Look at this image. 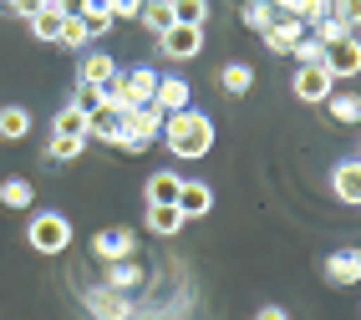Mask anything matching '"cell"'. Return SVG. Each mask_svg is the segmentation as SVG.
<instances>
[{
  "label": "cell",
  "mask_w": 361,
  "mask_h": 320,
  "mask_svg": "<svg viewBox=\"0 0 361 320\" xmlns=\"http://www.w3.org/2000/svg\"><path fill=\"white\" fill-rule=\"evenodd\" d=\"M82 305H87V315H92V320H133V295L107 290V285L82 290Z\"/></svg>",
  "instance_id": "obj_5"
},
{
  "label": "cell",
  "mask_w": 361,
  "mask_h": 320,
  "mask_svg": "<svg viewBox=\"0 0 361 320\" xmlns=\"http://www.w3.org/2000/svg\"><path fill=\"white\" fill-rule=\"evenodd\" d=\"M178 209H183V219H209V209H214V188L199 183V178H183V188H178Z\"/></svg>",
  "instance_id": "obj_14"
},
{
  "label": "cell",
  "mask_w": 361,
  "mask_h": 320,
  "mask_svg": "<svg viewBox=\"0 0 361 320\" xmlns=\"http://www.w3.org/2000/svg\"><path fill=\"white\" fill-rule=\"evenodd\" d=\"M153 107H158L163 117H168V112H183V107H194V87H188L183 77H158Z\"/></svg>",
  "instance_id": "obj_11"
},
{
  "label": "cell",
  "mask_w": 361,
  "mask_h": 320,
  "mask_svg": "<svg viewBox=\"0 0 361 320\" xmlns=\"http://www.w3.org/2000/svg\"><path fill=\"white\" fill-rule=\"evenodd\" d=\"M82 147H87V137H61V133H51V142H46V158H51V163H77Z\"/></svg>",
  "instance_id": "obj_26"
},
{
  "label": "cell",
  "mask_w": 361,
  "mask_h": 320,
  "mask_svg": "<svg viewBox=\"0 0 361 320\" xmlns=\"http://www.w3.org/2000/svg\"><path fill=\"white\" fill-rule=\"evenodd\" d=\"M173 6V26H204L209 20V0H168Z\"/></svg>",
  "instance_id": "obj_27"
},
{
  "label": "cell",
  "mask_w": 361,
  "mask_h": 320,
  "mask_svg": "<svg viewBox=\"0 0 361 320\" xmlns=\"http://www.w3.org/2000/svg\"><path fill=\"white\" fill-rule=\"evenodd\" d=\"M82 20H87V36H102V31H112V11H77Z\"/></svg>",
  "instance_id": "obj_35"
},
{
  "label": "cell",
  "mask_w": 361,
  "mask_h": 320,
  "mask_svg": "<svg viewBox=\"0 0 361 320\" xmlns=\"http://www.w3.org/2000/svg\"><path fill=\"white\" fill-rule=\"evenodd\" d=\"M153 92H158V71L153 66H133V71H117L107 82V102L117 112H137V107H153Z\"/></svg>",
  "instance_id": "obj_2"
},
{
  "label": "cell",
  "mask_w": 361,
  "mask_h": 320,
  "mask_svg": "<svg viewBox=\"0 0 361 320\" xmlns=\"http://www.w3.org/2000/svg\"><path fill=\"white\" fill-rule=\"evenodd\" d=\"M51 133H61V137H87V112L66 102V107L56 112V122H51Z\"/></svg>",
  "instance_id": "obj_28"
},
{
  "label": "cell",
  "mask_w": 361,
  "mask_h": 320,
  "mask_svg": "<svg viewBox=\"0 0 361 320\" xmlns=\"http://www.w3.org/2000/svg\"><path fill=\"white\" fill-rule=\"evenodd\" d=\"M183 209L178 204H148V234H158V239H178L183 234Z\"/></svg>",
  "instance_id": "obj_15"
},
{
  "label": "cell",
  "mask_w": 361,
  "mask_h": 320,
  "mask_svg": "<svg viewBox=\"0 0 361 320\" xmlns=\"http://www.w3.org/2000/svg\"><path fill=\"white\" fill-rule=\"evenodd\" d=\"M275 20H280V11L270 6V0H245V26H250V31L264 36V31L275 26Z\"/></svg>",
  "instance_id": "obj_25"
},
{
  "label": "cell",
  "mask_w": 361,
  "mask_h": 320,
  "mask_svg": "<svg viewBox=\"0 0 361 320\" xmlns=\"http://www.w3.org/2000/svg\"><path fill=\"white\" fill-rule=\"evenodd\" d=\"M0 6H11V0H0Z\"/></svg>",
  "instance_id": "obj_39"
},
{
  "label": "cell",
  "mask_w": 361,
  "mask_h": 320,
  "mask_svg": "<svg viewBox=\"0 0 361 320\" xmlns=\"http://www.w3.org/2000/svg\"><path fill=\"white\" fill-rule=\"evenodd\" d=\"M275 11H285V16H295V0H270Z\"/></svg>",
  "instance_id": "obj_38"
},
{
  "label": "cell",
  "mask_w": 361,
  "mask_h": 320,
  "mask_svg": "<svg viewBox=\"0 0 361 320\" xmlns=\"http://www.w3.org/2000/svg\"><path fill=\"white\" fill-rule=\"evenodd\" d=\"M163 142L173 158H209L214 153V122L199 107H183V112H168L163 117Z\"/></svg>",
  "instance_id": "obj_1"
},
{
  "label": "cell",
  "mask_w": 361,
  "mask_h": 320,
  "mask_svg": "<svg viewBox=\"0 0 361 320\" xmlns=\"http://www.w3.org/2000/svg\"><path fill=\"white\" fill-rule=\"evenodd\" d=\"M31 133V112L26 107H0V137L6 142H20Z\"/></svg>",
  "instance_id": "obj_23"
},
{
  "label": "cell",
  "mask_w": 361,
  "mask_h": 320,
  "mask_svg": "<svg viewBox=\"0 0 361 320\" xmlns=\"http://www.w3.org/2000/svg\"><path fill=\"white\" fill-rule=\"evenodd\" d=\"M137 20H142L153 36H163L168 26H173V6H168V0H142V16H137Z\"/></svg>",
  "instance_id": "obj_24"
},
{
  "label": "cell",
  "mask_w": 361,
  "mask_h": 320,
  "mask_svg": "<svg viewBox=\"0 0 361 320\" xmlns=\"http://www.w3.org/2000/svg\"><path fill=\"white\" fill-rule=\"evenodd\" d=\"M26 204H36L31 178H6L0 183V209H26Z\"/></svg>",
  "instance_id": "obj_22"
},
{
  "label": "cell",
  "mask_w": 361,
  "mask_h": 320,
  "mask_svg": "<svg viewBox=\"0 0 361 320\" xmlns=\"http://www.w3.org/2000/svg\"><path fill=\"white\" fill-rule=\"evenodd\" d=\"M331 193H336V199H341V204H351V209H361V158L351 163H336L331 168Z\"/></svg>",
  "instance_id": "obj_12"
},
{
  "label": "cell",
  "mask_w": 361,
  "mask_h": 320,
  "mask_svg": "<svg viewBox=\"0 0 361 320\" xmlns=\"http://www.w3.org/2000/svg\"><path fill=\"white\" fill-rule=\"evenodd\" d=\"M142 16V0H112V20H137Z\"/></svg>",
  "instance_id": "obj_36"
},
{
  "label": "cell",
  "mask_w": 361,
  "mask_h": 320,
  "mask_svg": "<svg viewBox=\"0 0 361 320\" xmlns=\"http://www.w3.org/2000/svg\"><path fill=\"white\" fill-rule=\"evenodd\" d=\"M310 36H316L321 46H331V41H341V36H351L346 26H341V20H336V16H326V20H316V26H305Z\"/></svg>",
  "instance_id": "obj_33"
},
{
  "label": "cell",
  "mask_w": 361,
  "mask_h": 320,
  "mask_svg": "<svg viewBox=\"0 0 361 320\" xmlns=\"http://www.w3.org/2000/svg\"><path fill=\"white\" fill-rule=\"evenodd\" d=\"M123 122H128L123 153H148V147L163 137V112H158V107H137V112H123Z\"/></svg>",
  "instance_id": "obj_4"
},
{
  "label": "cell",
  "mask_w": 361,
  "mask_h": 320,
  "mask_svg": "<svg viewBox=\"0 0 361 320\" xmlns=\"http://www.w3.org/2000/svg\"><path fill=\"white\" fill-rule=\"evenodd\" d=\"M290 92H295V102H326V97L336 92V82L326 77V66H300L295 71V82H290Z\"/></svg>",
  "instance_id": "obj_10"
},
{
  "label": "cell",
  "mask_w": 361,
  "mask_h": 320,
  "mask_svg": "<svg viewBox=\"0 0 361 320\" xmlns=\"http://www.w3.org/2000/svg\"><path fill=\"white\" fill-rule=\"evenodd\" d=\"M326 112H331L336 122H346V128H351V122H361V92H331V97H326Z\"/></svg>",
  "instance_id": "obj_21"
},
{
  "label": "cell",
  "mask_w": 361,
  "mask_h": 320,
  "mask_svg": "<svg viewBox=\"0 0 361 320\" xmlns=\"http://www.w3.org/2000/svg\"><path fill=\"white\" fill-rule=\"evenodd\" d=\"M295 16L305 20V26H316V20L331 16V0H295Z\"/></svg>",
  "instance_id": "obj_34"
},
{
  "label": "cell",
  "mask_w": 361,
  "mask_h": 320,
  "mask_svg": "<svg viewBox=\"0 0 361 320\" xmlns=\"http://www.w3.org/2000/svg\"><path fill=\"white\" fill-rule=\"evenodd\" d=\"M219 87H224V97H245V92L255 87V66H245V61H229V66L219 71Z\"/></svg>",
  "instance_id": "obj_20"
},
{
  "label": "cell",
  "mask_w": 361,
  "mask_h": 320,
  "mask_svg": "<svg viewBox=\"0 0 361 320\" xmlns=\"http://www.w3.org/2000/svg\"><path fill=\"white\" fill-rule=\"evenodd\" d=\"M300 36H305V20H300V16H280V20H275V26H270V31H264V46H270V51H275V56H290Z\"/></svg>",
  "instance_id": "obj_13"
},
{
  "label": "cell",
  "mask_w": 361,
  "mask_h": 320,
  "mask_svg": "<svg viewBox=\"0 0 361 320\" xmlns=\"http://www.w3.org/2000/svg\"><path fill=\"white\" fill-rule=\"evenodd\" d=\"M331 16L341 20L346 31H361V0H331Z\"/></svg>",
  "instance_id": "obj_31"
},
{
  "label": "cell",
  "mask_w": 361,
  "mask_h": 320,
  "mask_svg": "<svg viewBox=\"0 0 361 320\" xmlns=\"http://www.w3.org/2000/svg\"><path fill=\"white\" fill-rule=\"evenodd\" d=\"M107 102V87H87V82H77V92H71V107H82V112H97Z\"/></svg>",
  "instance_id": "obj_30"
},
{
  "label": "cell",
  "mask_w": 361,
  "mask_h": 320,
  "mask_svg": "<svg viewBox=\"0 0 361 320\" xmlns=\"http://www.w3.org/2000/svg\"><path fill=\"white\" fill-rule=\"evenodd\" d=\"M158 51H163L168 61H194V56L204 51V26H168V31L158 36Z\"/></svg>",
  "instance_id": "obj_8"
},
{
  "label": "cell",
  "mask_w": 361,
  "mask_h": 320,
  "mask_svg": "<svg viewBox=\"0 0 361 320\" xmlns=\"http://www.w3.org/2000/svg\"><path fill=\"white\" fill-rule=\"evenodd\" d=\"M250 320H290V315H285V310H280V305H259V310H255V315H250Z\"/></svg>",
  "instance_id": "obj_37"
},
{
  "label": "cell",
  "mask_w": 361,
  "mask_h": 320,
  "mask_svg": "<svg viewBox=\"0 0 361 320\" xmlns=\"http://www.w3.org/2000/svg\"><path fill=\"white\" fill-rule=\"evenodd\" d=\"M321 51H326V46H321L316 36H310V31H305V36L295 41V51H290V56H295L300 66H321Z\"/></svg>",
  "instance_id": "obj_32"
},
{
  "label": "cell",
  "mask_w": 361,
  "mask_h": 320,
  "mask_svg": "<svg viewBox=\"0 0 361 320\" xmlns=\"http://www.w3.org/2000/svg\"><path fill=\"white\" fill-rule=\"evenodd\" d=\"M321 66H326V77H331V82H351L356 71H361V41H356V36L331 41L326 51H321Z\"/></svg>",
  "instance_id": "obj_6"
},
{
  "label": "cell",
  "mask_w": 361,
  "mask_h": 320,
  "mask_svg": "<svg viewBox=\"0 0 361 320\" xmlns=\"http://www.w3.org/2000/svg\"><path fill=\"white\" fill-rule=\"evenodd\" d=\"M326 280H331V285H361V250H336V254H326Z\"/></svg>",
  "instance_id": "obj_17"
},
{
  "label": "cell",
  "mask_w": 361,
  "mask_h": 320,
  "mask_svg": "<svg viewBox=\"0 0 361 320\" xmlns=\"http://www.w3.org/2000/svg\"><path fill=\"white\" fill-rule=\"evenodd\" d=\"M112 77H117V61H112L107 51H87V56H82L77 82H87V87H107Z\"/></svg>",
  "instance_id": "obj_18"
},
{
  "label": "cell",
  "mask_w": 361,
  "mask_h": 320,
  "mask_svg": "<svg viewBox=\"0 0 361 320\" xmlns=\"http://www.w3.org/2000/svg\"><path fill=\"white\" fill-rule=\"evenodd\" d=\"M87 137H97V142H107V147H123V137H128L123 112H117L112 102H102L97 112H87Z\"/></svg>",
  "instance_id": "obj_9"
},
{
  "label": "cell",
  "mask_w": 361,
  "mask_h": 320,
  "mask_svg": "<svg viewBox=\"0 0 361 320\" xmlns=\"http://www.w3.org/2000/svg\"><path fill=\"white\" fill-rule=\"evenodd\" d=\"M133 250H137V229H128V224H112V229H97V234H92V254H97L102 264L133 259Z\"/></svg>",
  "instance_id": "obj_7"
},
{
  "label": "cell",
  "mask_w": 361,
  "mask_h": 320,
  "mask_svg": "<svg viewBox=\"0 0 361 320\" xmlns=\"http://www.w3.org/2000/svg\"><path fill=\"white\" fill-rule=\"evenodd\" d=\"M87 41H92V36H87V20H82V16H66V20H61L56 46H66V51H82Z\"/></svg>",
  "instance_id": "obj_29"
},
{
  "label": "cell",
  "mask_w": 361,
  "mask_h": 320,
  "mask_svg": "<svg viewBox=\"0 0 361 320\" xmlns=\"http://www.w3.org/2000/svg\"><path fill=\"white\" fill-rule=\"evenodd\" d=\"M142 280H148V275H142V264H137V259H117V264H107V280H102V285H107V290L133 295Z\"/></svg>",
  "instance_id": "obj_19"
},
{
  "label": "cell",
  "mask_w": 361,
  "mask_h": 320,
  "mask_svg": "<svg viewBox=\"0 0 361 320\" xmlns=\"http://www.w3.org/2000/svg\"><path fill=\"white\" fill-rule=\"evenodd\" d=\"M178 188H183V178L173 168H158V173H148V183H142V204H178Z\"/></svg>",
  "instance_id": "obj_16"
},
{
  "label": "cell",
  "mask_w": 361,
  "mask_h": 320,
  "mask_svg": "<svg viewBox=\"0 0 361 320\" xmlns=\"http://www.w3.org/2000/svg\"><path fill=\"white\" fill-rule=\"evenodd\" d=\"M26 244L36 254H66V244H71V219L66 214H51V209H41L31 214V224H26Z\"/></svg>",
  "instance_id": "obj_3"
}]
</instances>
